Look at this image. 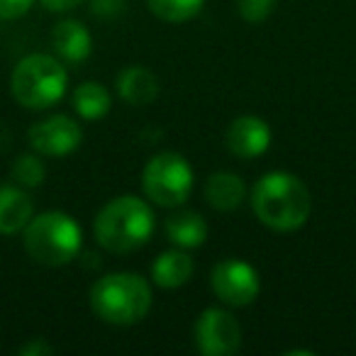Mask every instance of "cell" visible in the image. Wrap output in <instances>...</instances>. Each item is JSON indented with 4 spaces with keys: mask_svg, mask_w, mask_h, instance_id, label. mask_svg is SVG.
<instances>
[{
    "mask_svg": "<svg viewBox=\"0 0 356 356\" xmlns=\"http://www.w3.org/2000/svg\"><path fill=\"white\" fill-rule=\"evenodd\" d=\"M252 210L264 227L273 232H296L312 215V195L296 173L268 171L252 188Z\"/></svg>",
    "mask_w": 356,
    "mask_h": 356,
    "instance_id": "obj_1",
    "label": "cell"
},
{
    "mask_svg": "<svg viewBox=\"0 0 356 356\" xmlns=\"http://www.w3.org/2000/svg\"><path fill=\"white\" fill-rule=\"evenodd\" d=\"M156 229L154 208L132 193L110 198L93 220V237L110 254H132L149 244Z\"/></svg>",
    "mask_w": 356,
    "mask_h": 356,
    "instance_id": "obj_2",
    "label": "cell"
},
{
    "mask_svg": "<svg viewBox=\"0 0 356 356\" xmlns=\"http://www.w3.org/2000/svg\"><path fill=\"white\" fill-rule=\"evenodd\" d=\"M90 310L105 325L132 327L149 315L154 305V291L149 281L132 271L105 273L90 286Z\"/></svg>",
    "mask_w": 356,
    "mask_h": 356,
    "instance_id": "obj_3",
    "label": "cell"
},
{
    "mask_svg": "<svg viewBox=\"0 0 356 356\" xmlns=\"http://www.w3.org/2000/svg\"><path fill=\"white\" fill-rule=\"evenodd\" d=\"M22 244L32 261L42 266L59 268L76 261L83 252V229L61 210H47L35 215L25 229H22Z\"/></svg>",
    "mask_w": 356,
    "mask_h": 356,
    "instance_id": "obj_4",
    "label": "cell"
},
{
    "mask_svg": "<svg viewBox=\"0 0 356 356\" xmlns=\"http://www.w3.org/2000/svg\"><path fill=\"white\" fill-rule=\"evenodd\" d=\"M69 71L56 54H27L10 76V93L27 110H49L66 95Z\"/></svg>",
    "mask_w": 356,
    "mask_h": 356,
    "instance_id": "obj_5",
    "label": "cell"
},
{
    "mask_svg": "<svg viewBox=\"0 0 356 356\" xmlns=\"http://www.w3.org/2000/svg\"><path fill=\"white\" fill-rule=\"evenodd\" d=\"M195 173L191 161L178 152H159L142 168V191L159 208H178L191 198Z\"/></svg>",
    "mask_w": 356,
    "mask_h": 356,
    "instance_id": "obj_6",
    "label": "cell"
},
{
    "mask_svg": "<svg viewBox=\"0 0 356 356\" xmlns=\"http://www.w3.org/2000/svg\"><path fill=\"white\" fill-rule=\"evenodd\" d=\"M210 288L225 305L247 307L261 293V278L244 259H222L210 268Z\"/></svg>",
    "mask_w": 356,
    "mask_h": 356,
    "instance_id": "obj_7",
    "label": "cell"
},
{
    "mask_svg": "<svg viewBox=\"0 0 356 356\" xmlns=\"http://www.w3.org/2000/svg\"><path fill=\"white\" fill-rule=\"evenodd\" d=\"M193 339L203 356H232L242 349V325L225 307H205L195 320Z\"/></svg>",
    "mask_w": 356,
    "mask_h": 356,
    "instance_id": "obj_8",
    "label": "cell"
},
{
    "mask_svg": "<svg viewBox=\"0 0 356 356\" xmlns=\"http://www.w3.org/2000/svg\"><path fill=\"white\" fill-rule=\"evenodd\" d=\"M27 142L32 152L42 156H69L83 142V127L71 115L56 113L32 124L27 132Z\"/></svg>",
    "mask_w": 356,
    "mask_h": 356,
    "instance_id": "obj_9",
    "label": "cell"
},
{
    "mask_svg": "<svg viewBox=\"0 0 356 356\" xmlns=\"http://www.w3.org/2000/svg\"><path fill=\"white\" fill-rule=\"evenodd\" d=\"M271 127L264 118L259 115H239L229 122L227 132H225V144H227L229 154L237 159H259L268 152L271 147Z\"/></svg>",
    "mask_w": 356,
    "mask_h": 356,
    "instance_id": "obj_10",
    "label": "cell"
},
{
    "mask_svg": "<svg viewBox=\"0 0 356 356\" xmlns=\"http://www.w3.org/2000/svg\"><path fill=\"white\" fill-rule=\"evenodd\" d=\"M51 49L64 64L81 66L93 51V37L79 20H61L51 30Z\"/></svg>",
    "mask_w": 356,
    "mask_h": 356,
    "instance_id": "obj_11",
    "label": "cell"
},
{
    "mask_svg": "<svg viewBox=\"0 0 356 356\" xmlns=\"http://www.w3.org/2000/svg\"><path fill=\"white\" fill-rule=\"evenodd\" d=\"M35 218V200L17 184L0 186V234H20Z\"/></svg>",
    "mask_w": 356,
    "mask_h": 356,
    "instance_id": "obj_12",
    "label": "cell"
},
{
    "mask_svg": "<svg viewBox=\"0 0 356 356\" xmlns=\"http://www.w3.org/2000/svg\"><path fill=\"white\" fill-rule=\"evenodd\" d=\"M203 198L208 205L218 213H232V210L242 208L247 200V186L244 178L232 171H215L205 178L203 186Z\"/></svg>",
    "mask_w": 356,
    "mask_h": 356,
    "instance_id": "obj_13",
    "label": "cell"
},
{
    "mask_svg": "<svg viewBox=\"0 0 356 356\" xmlns=\"http://www.w3.org/2000/svg\"><path fill=\"white\" fill-rule=\"evenodd\" d=\"M115 88H118L120 98L127 105H132V108L154 103L159 98V93H161L156 74L139 64L124 66L118 74V79H115Z\"/></svg>",
    "mask_w": 356,
    "mask_h": 356,
    "instance_id": "obj_14",
    "label": "cell"
},
{
    "mask_svg": "<svg viewBox=\"0 0 356 356\" xmlns=\"http://www.w3.org/2000/svg\"><path fill=\"white\" fill-rule=\"evenodd\" d=\"M195 273V261L188 254V249H166L161 252L152 264V281L154 286L163 288V291H173L181 288L193 278Z\"/></svg>",
    "mask_w": 356,
    "mask_h": 356,
    "instance_id": "obj_15",
    "label": "cell"
},
{
    "mask_svg": "<svg viewBox=\"0 0 356 356\" xmlns=\"http://www.w3.org/2000/svg\"><path fill=\"white\" fill-rule=\"evenodd\" d=\"M163 232L166 239L178 249H198L208 242V222L200 213L195 210H178V213L168 215L163 222Z\"/></svg>",
    "mask_w": 356,
    "mask_h": 356,
    "instance_id": "obj_16",
    "label": "cell"
},
{
    "mask_svg": "<svg viewBox=\"0 0 356 356\" xmlns=\"http://www.w3.org/2000/svg\"><path fill=\"white\" fill-rule=\"evenodd\" d=\"M71 105H74V113L79 115L86 122H98L113 108V95L98 81H86L79 88L74 90V98H71Z\"/></svg>",
    "mask_w": 356,
    "mask_h": 356,
    "instance_id": "obj_17",
    "label": "cell"
},
{
    "mask_svg": "<svg viewBox=\"0 0 356 356\" xmlns=\"http://www.w3.org/2000/svg\"><path fill=\"white\" fill-rule=\"evenodd\" d=\"M149 10L154 17L168 25H181L188 22L203 10L205 0H147Z\"/></svg>",
    "mask_w": 356,
    "mask_h": 356,
    "instance_id": "obj_18",
    "label": "cell"
},
{
    "mask_svg": "<svg viewBox=\"0 0 356 356\" xmlns=\"http://www.w3.org/2000/svg\"><path fill=\"white\" fill-rule=\"evenodd\" d=\"M10 176L17 186L22 188H40L47 178V166L42 161V154L32 152V154H20V156L13 161Z\"/></svg>",
    "mask_w": 356,
    "mask_h": 356,
    "instance_id": "obj_19",
    "label": "cell"
},
{
    "mask_svg": "<svg viewBox=\"0 0 356 356\" xmlns=\"http://www.w3.org/2000/svg\"><path fill=\"white\" fill-rule=\"evenodd\" d=\"M276 0H237L239 17L249 25H261L271 17Z\"/></svg>",
    "mask_w": 356,
    "mask_h": 356,
    "instance_id": "obj_20",
    "label": "cell"
},
{
    "mask_svg": "<svg viewBox=\"0 0 356 356\" xmlns=\"http://www.w3.org/2000/svg\"><path fill=\"white\" fill-rule=\"evenodd\" d=\"M129 0H90V13L103 20H113L120 13H124Z\"/></svg>",
    "mask_w": 356,
    "mask_h": 356,
    "instance_id": "obj_21",
    "label": "cell"
},
{
    "mask_svg": "<svg viewBox=\"0 0 356 356\" xmlns=\"http://www.w3.org/2000/svg\"><path fill=\"white\" fill-rule=\"evenodd\" d=\"M35 0H0V20H20L32 10Z\"/></svg>",
    "mask_w": 356,
    "mask_h": 356,
    "instance_id": "obj_22",
    "label": "cell"
},
{
    "mask_svg": "<svg viewBox=\"0 0 356 356\" xmlns=\"http://www.w3.org/2000/svg\"><path fill=\"white\" fill-rule=\"evenodd\" d=\"M17 354L20 356H49V354H54V346H51L44 337H35V339L25 341V344L17 349Z\"/></svg>",
    "mask_w": 356,
    "mask_h": 356,
    "instance_id": "obj_23",
    "label": "cell"
},
{
    "mask_svg": "<svg viewBox=\"0 0 356 356\" xmlns=\"http://www.w3.org/2000/svg\"><path fill=\"white\" fill-rule=\"evenodd\" d=\"M42 8L49 13H71L83 3V0H40Z\"/></svg>",
    "mask_w": 356,
    "mask_h": 356,
    "instance_id": "obj_24",
    "label": "cell"
},
{
    "mask_svg": "<svg viewBox=\"0 0 356 356\" xmlns=\"http://www.w3.org/2000/svg\"><path fill=\"white\" fill-rule=\"evenodd\" d=\"M296 354H305V356H315V351H310V349H288V351H286V356H296Z\"/></svg>",
    "mask_w": 356,
    "mask_h": 356,
    "instance_id": "obj_25",
    "label": "cell"
}]
</instances>
